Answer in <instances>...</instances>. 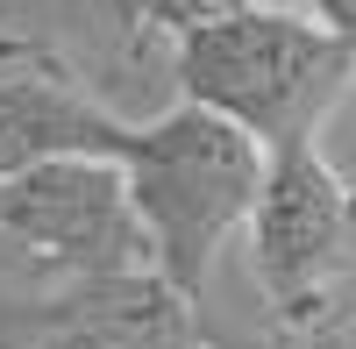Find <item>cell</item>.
<instances>
[{
    "label": "cell",
    "instance_id": "obj_9",
    "mask_svg": "<svg viewBox=\"0 0 356 349\" xmlns=\"http://www.w3.org/2000/svg\"><path fill=\"white\" fill-rule=\"evenodd\" d=\"M207 15H314V0H200Z\"/></svg>",
    "mask_w": 356,
    "mask_h": 349
},
{
    "label": "cell",
    "instance_id": "obj_1",
    "mask_svg": "<svg viewBox=\"0 0 356 349\" xmlns=\"http://www.w3.org/2000/svg\"><path fill=\"white\" fill-rule=\"evenodd\" d=\"M178 100L235 122L264 157L300 150L356 86V43L321 15H200L171 43Z\"/></svg>",
    "mask_w": 356,
    "mask_h": 349
},
{
    "label": "cell",
    "instance_id": "obj_7",
    "mask_svg": "<svg viewBox=\"0 0 356 349\" xmlns=\"http://www.w3.org/2000/svg\"><path fill=\"white\" fill-rule=\"evenodd\" d=\"M50 349H228V342L200 321L186 293H171L157 271H136V278L65 285Z\"/></svg>",
    "mask_w": 356,
    "mask_h": 349
},
{
    "label": "cell",
    "instance_id": "obj_11",
    "mask_svg": "<svg viewBox=\"0 0 356 349\" xmlns=\"http://www.w3.org/2000/svg\"><path fill=\"white\" fill-rule=\"evenodd\" d=\"M314 15L335 29V36H349L356 43V0H314Z\"/></svg>",
    "mask_w": 356,
    "mask_h": 349
},
{
    "label": "cell",
    "instance_id": "obj_8",
    "mask_svg": "<svg viewBox=\"0 0 356 349\" xmlns=\"http://www.w3.org/2000/svg\"><path fill=\"white\" fill-rule=\"evenodd\" d=\"M65 293V285H57ZM57 293H0V349H50Z\"/></svg>",
    "mask_w": 356,
    "mask_h": 349
},
{
    "label": "cell",
    "instance_id": "obj_2",
    "mask_svg": "<svg viewBox=\"0 0 356 349\" xmlns=\"http://www.w3.org/2000/svg\"><path fill=\"white\" fill-rule=\"evenodd\" d=\"M264 171H271V157L207 107L171 100L157 122H136L122 150V179L143 236H150L157 278L193 307L207 300V278H214V257L228 250V236L250 228Z\"/></svg>",
    "mask_w": 356,
    "mask_h": 349
},
{
    "label": "cell",
    "instance_id": "obj_5",
    "mask_svg": "<svg viewBox=\"0 0 356 349\" xmlns=\"http://www.w3.org/2000/svg\"><path fill=\"white\" fill-rule=\"evenodd\" d=\"M0 36L36 43L57 57L107 114H150L157 122V93L171 79V36L136 8V0H0Z\"/></svg>",
    "mask_w": 356,
    "mask_h": 349
},
{
    "label": "cell",
    "instance_id": "obj_10",
    "mask_svg": "<svg viewBox=\"0 0 356 349\" xmlns=\"http://www.w3.org/2000/svg\"><path fill=\"white\" fill-rule=\"evenodd\" d=\"M0 293H57V285H43L36 271H29L22 264V257L8 250V243H0Z\"/></svg>",
    "mask_w": 356,
    "mask_h": 349
},
{
    "label": "cell",
    "instance_id": "obj_6",
    "mask_svg": "<svg viewBox=\"0 0 356 349\" xmlns=\"http://www.w3.org/2000/svg\"><path fill=\"white\" fill-rule=\"evenodd\" d=\"M136 122L107 114L86 86L36 43L0 36V179H22L57 157H114L122 164Z\"/></svg>",
    "mask_w": 356,
    "mask_h": 349
},
{
    "label": "cell",
    "instance_id": "obj_13",
    "mask_svg": "<svg viewBox=\"0 0 356 349\" xmlns=\"http://www.w3.org/2000/svg\"><path fill=\"white\" fill-rule=\"evenodd\" d=\"M221 342H228V349H292L285 335H271V342H235V335H221Z\"/></svg>",
    "mask_w": 356,
    "mask_h": 349
},
{
    "label": "cell",
    "instance_id": "obj_3",
    "mask_svg": "<svg viewBox=\"0 0 356 349\" xmlns=\"http://www.w3.org/2000/svg\"><path fill=\"white\" fill-rule=\"evenodd\" d=\"M243 250L285 342L335 328L342 293L356 278V179L321 143L278 150L243 228Z\"/></svg>",
    "mask_w": 356,
    "mask_h": 349
},
{
    "label": "cell",
    "instance_id": "obj_12",
    "mask_svg": "<svg viewBox=\"0 0 356 349\" xmlns=\"http://www.w3.org/2000/svg\"><path fill=\"white\" fill-rule=\"evenodd\" d=\"M292 349H356V321H335V328H321V335H300Z\"/></svg>",
    "mask_w": 356,
    "mask_h": 349
},
{
    "label": "cell",
    "instance_id": "obj_4",
    "mask_svg": "<svg viewBox=\"0 0 356 349\" xmlns=\"http://www.w3.org/2000/svg\"><path fill=\"white\" fill-rule=\"evenodd\" d=\"M0 243L43 285H100L157 271L114 157H57L0 179Z\"/></svg>",
    "mask_w": 356,
    "mask_h": 349
}]
</instances>
